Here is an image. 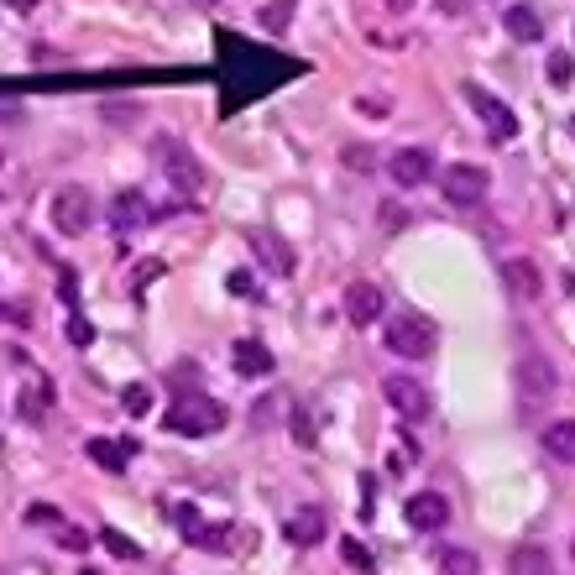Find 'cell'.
<instances>
[{"label": "cell", "mask_w": 575, "mask_h": 575, "mask_svg": "<svg viewBox=\"0 0 575 575\" xmlns=\"http://www.w3.org/2000/svg\"><path fill=\"white\" fill-rule=\"evenodd\" d=\"M450 523V502L440 492H413L408 497V528H419V534H434V528Z\"/></svg>", "instance_id": "9c48e42d"}, {"label": "cell", "mask_w": 575, "mask_h": 575, "mask_svg": "<svg viewBox=\"0 0 575 575\" xmlns=\"http://www.w3.org/2000/svg\"><path fill=\"white\" fill-rule=\"evenodd\" d=\"M466 105L476 110V121L487 126L492 142H513L518 136V110L513 105H502L492 89H481V84H466Z\"/></svg>", "instance_id": "5b68a950"}, {"label": "cell", "mask_w": 575, "mask_h": 575, "mask_svg": "<svg viewBox=\"0 0 575 575\" xmlns=\"http://www.w3.org/2000/svg\"><path fill=\"white\" fill-rule=\"evenodd\" d=\"M293 6H298V0H272V6L262 11V27H267V32H288V21H293Z\"/></svg>", "instance_id": "44dd1931"}, {"label": "cell", "mask_w": 575, "mask_h": 575, "mask_svg": "<svg viewBox=\"0 0 575 575\" xmlns=\"http://www.w3.org/2000/svg\"><path fill=\"white\" fill-rule=\"evenodd\" d=\"M403 225H408L403 204H382V230H403Z\"/></svg>", "instance_id": "83f0119b"}, {"label": "cell", "mask_w": 575, "mask_h": 575, "mask_svg": "<svg viewBox=\"0 0 575 575\" xmlns=\"http://www.w3.org/2000/svg\"><path fill=\"white\" fill-rule=\"evenodd\" d=\"M387 11H398V16H403V11H413V0H387Z\"/></svg>", "instance_id": "1f68e13d"}, {"label": "cell", "mask_w": 575, "mask_h": 575, "mask_svg": "<svg viewBox=\"0 0 575 575\" xmlns=\"http://www.w3.org/2000/svg\"><path fill=\"white\" fill-rule=\"evenodd\" d=\"M502 283H508L513 298H523V304H534V298H544V283H539V267L528 257H508L502 262Z\"/></svg>", "instance_id": "7c38bea8"}, {"label": "cell", "mask_w": 575, "mask_h": 575, "mask_svg": "<svg viewBox=\"0 0 575 575\" xmlns=\"http://www.w3.org/2000/svg\"><path fill=\"white\" fill-rule=\"evenodd\" d=\"M131 450H136V440H89V460L105 471H126Z\"/></svg>", "instance_id": "9a60e30c"}, {"label": "cell", "mask_w": 575, "mask_h": 575, "mask_svg": "<svg viewBox=\"0 0 575 575\" xmlns=\"http://www.w3.org/2000/svg\"><path fill=\"white\" fill-rule=\"evenodd\" d=\"M382 345L393 356H403V361H424V356H434V319H424V314H393V319H387Z\"/></svg>", "instance_id": "7a4b0ae2"}, {"label": "cell", "mask_w": 575, "mask_h": 575, "mask_svg": "<svg viewBox=\"0 0 575 575\" xmlns=\"http://www.w3.org/2000/svg\"><path fill=\"white\" fill-rule=\"evenodd\" d=\"M121 403H126L131 419H142V413L152 408V393H147V387H126V398H121Z\"/></svg>", "instance_id": "cb8c5ba5"}, {"label": "cell", "mask_w": 575, "mask_h": 575, "mask_svg": "<svg viewBox=\"0 0 575 575\" xmlns=\"http://www.w3.org/2000/svg\"><path fill=\"white\" fill-rule=\"evenodd\" d=\"M508 575H555V560H549V549H539V544H523V549H513Z\"/></svg>", "instance_id": "2e32d148"}, {"label": "cell", "mask_w": 575, "mask_h": 575, "mask_svg": "<svg viewBox=\"0 0 575 575\" xmlns=\"http://www.w3.org/2000/svg\"><path fill=\"white\" fill-rule=\"evenodd\" d=\"M549 79H555V84H570V79H575L570 53H555V58H549Z\"/></svg>", "instance_id": "484cf974"}, {"label": "cell", "mask_w": 575, "mask_h": 575, "mask_svg": "<svg viewBox=\"0 0 575 575\" xmlns=\"http://www.w3.org/2000/svg\"><path fill=\"white\" fill-rule=\"evenodd\" d=\"M225 283H230V293H241V298H246V293H251V272H230Z\"/></svg>", "instance_id": "f546056e"}, {"label": "cell", "mask_w": 575, "mask_h": 575, "mask_svg": "<svg viewBox=\"0 0 575 575\" xmlns=\"http://www.w3.org/2000/svg\"><path fill=\"white\" fill-rule=\"evenodd\" d=\"M487 189H492V178L481 173L476 163H450V168L440 173V194H445L450 204H460V210L481 204V199H487Z\"/></svg>", "instance_id": "ba28073f"}, {"label": "cell", "mask_w": 575, "mask_h": 575, "mask_svg": "<svg viewBox=\"0 0 575 575\" xmlns=\"http://www.w3.org/2000/svg\"><path fill=\"white\" fill-rule=\"evenodd\" d=\"M544 450L570 466V460H575V419H555V424H549L544 429Z\"/></svg>", "instance_id": "e0dca14e"}, {"label": "cell", "mask_w": 575, "mask_h": 575, "mask_svg": "<svg viewBox=\"0 0 575 575\" xmlns=\"http://www.w3.org/2000/svg\"><path fill=\"white\" fill-rule=\"evenodd\" d=\"M570 555H575V539H570Z\"/></svg>", "instance_id": "836d02e7"}, {"label": "cell", "mask_w": 575, "mask_h": 575, "mask_svg": "<svg viewBox=\"0 0 575 575\" xmlns=\"http://www.w3.org/2000/svg\"><path fill=\"white\" fill-rule=\"evenodd\" d=\"M382 398L393 403L408 424H424V419H429V408H434L429 387H424L419 377H408V372H393V377H387V382H382Z\"/></svg>", "instance_id": "52a82bcc"}, {"label": "cell", "mask_w": 575, "mask_h": 575, "mask_svg": "<svg viewBox=\"0 0 575 575\" xmlns=\"http://www.w3.org/2000/svg\"><path fill=\"white\" fill-rule=\"evenodd\" d=\"M502 21H508V32H513L518 42H539V37H544V21L528 11V6H508V16H502Z\"/></svg>", "instance_id": "ffe728a7"}, {"label": "cell", "mask_w": 575, "mask_h": 575, "mask_svg": "<svg viewBox=\"0 0 575 575\" xmlns=\"http://www.w3.org/2000/svg\"><path fill=\"white\" fill-rule=\"evenodd\" d=\"M68 335H74V345H89V325H84V319H74V325H68Z\"/></svg>", "instance_id": "4dcf8cb0"}, {"label": "cell", "mask_w": 575, "mask_h": 575, "mask_svg": "<svg viewBox=\"0 0 575 575\" xmlns=\"http://www.w3.org/2000/svg\"><path fill=\"white\" fill-rule=\"evenodd\" d=\"M288 539H293V544H314V539H325V513H314V508L293 513V518H288Z\"/></svg>", "instance_id": "d6986e66"}, {"label": "cell", "mask_w": 575, "mask_h": 575, "mask_svg": "<svg viewBox=\"0 0 575 575\" xmlns=\"http://www.w3.org/2000/svg\"><path fill=\"white\" fill-rule=\"evenodd\" d=\"M100 539H105V544H110V549H115V555H121V560H136V555H142V549H136L126 534H115V528H105Z\"/></svg>", "instance_id": "d4e9b609"}, {"label": "cell", "mask_w": 575, "mask_h": 575, "mask_svg": "<svg viewBox=\"0 0 575 575\" xmlns=\"http://www.w3.org/2000/svg\"><path fill=\"white\" fill-rule=\"evenodd\" d=\"M157 163H163V178L173 183L178 194H199L204 173H199V157L183 147V142H173V136H157Z\"/></svg>", "instance_id": "8992f818"}, {"label": "cell", "mask_w": 575, "mask_h": 575, "mask_svg": "<svg viewBox=\"0 0 575 575\" xmlns=\"http://www.w3.org/2000/svg\"><path fill=\"white\" fill-rule=\"evenodd\" d=\"M340 560H345V565H356V570H372V555H366V544H356V539H345V544H340Z\"/></svg>", "instance_id": "603a6c76"}, {"label": "cell", "mask_w": 575, "mask_h": 575, "mask_svg": "<svg viewBox=\"0 0 575 575\" xmlns=\"http://www.w3.org/2000/svg\"><path fill=\"white\" fill-rule=\"evenodd\" d=\"M387 173H393V183H403V189H419V183L434 173V157L424 147H403L387 157Z\"/></svg>", "instance_id": "30bf717a"}, {"label": "cell", "mask_w": 575, "mask_h": 575, "mask_svg": "<svg viewBox=\"0 0 575 575\" xmlns=\"http://www.w3.org/2000/svg\"><path fill=\"white\" fill-rule=\"evenodd\" d=\"M555 387H560L555 361H549V356H539V351L518 356V366H513V393H518V403L539 408V403H549V398H555Z\"/></svg>", "instance_id": "3957f363"}, {"label": "cell", "mask_w": 575, "mask_h": 575, "mask_svg": "<svg viewBox=\"0 0 575 575\" xmlns=\"http://www.w3.org/2000/svg\"><path fill=\"white\" fill-rule=\"evenodd\" d=\"M251 246H262V251H272V267H278L283 278H288V272H293V251H288L283 241H267L262 230H257V236H251Z\"/></svg>", "instance_id": "7402d4cb"}, {"label": "cell", "mask_w": 575, "mask_h": 575, "mask_svg": "<svg viewBox=\"0 0 575 575\" xmlns=\"http://www.w3.org/2000/svg\"><path fill=\"white\" fill-rule=\"evenodd\" d=\"M230 361H236L241 377H267L272 366H278V361H272V351H267V340H251V335H241L236 345H230Z\"/></svg>", "instance_id": "4fadbf2b"}, {"label": "cell", "mask_w": 575, "mask_h": 575, "mask_svg": "<svg viewBox=\"0 0 575 575\" xmlns=\"http://www.w3.org/2000/svg\"><path fill=\"white\" fill-rule=\"evenodd\" d=\"M173 434H183V440H204V434H215L225 424V408L215 398H199V393H183L173 408H168V419H163Z\"/></svg>", "instance_id": "6da1fadb"}, {"label": "cell", "mask_w": 575, "mask_h": 575, "mask_svg": "<svg viewBox=\"0 0 575 575\" xmlns=\"http://www.w3.org/2000/svg\"><path fill=\"white\" fill-rule=\"evenodd\" d=\"M440 575H481V560H476V549H460V544H445L440 555Z\"/></svg>", "instance_id": "ac0fdd59"}, {"label": "cell", "mask_w": 575, "mask_h": 575, "mask_svg": "<svg viewBox=\"0 0 575 575\" xmlns=\"http://www.w3.org/2000/svg\"><path fill=\"white\" fill-rule=\"evenodd\" d=\"M6 6H11V11H32V6H37V0H6Z\"/></svg>", "instance_id": "d6a6232c"}, {"label": "cell", "mask_w": 575, "mask_h": 575, "mask_svg": "<svg viewBox=\"0 0 575 575\" xmlns=\"http://www.w3.org/2000/svg\"><path fill=\"white\" fill-rule=\"evenodd\" d=\"M48 210H53L58 236H89V225H95V194H89L84 183H63Z\"/></svg>", "instance_id": "277c9868"}, {"label": "cell", "mask_w": 575, "mask_h": 575, "mask_svg": "<svg viewBox=\"0 0 575 575\" xmlns=\"http://www.w3.org/2000/svg\"><path fill=\"white\" fill-rule=\"evenodd\" d=\"M345 319H351V325H377L382 319V288L377 283H351L345 288Z\"/></svg>", "instance_id": "8fae6325"}, {"label": "cell", "mask_w": 575, "mask_h": 575, "mask_svg": "<svg viewBox=\"0 0 575 575\" xmlns=\"http://www.w3.org/2000/svg\"><path fill=\"white\" fill-rule=\"evenodd\" d=\"M147 215H152V204H147V194H142V189L115 194V204H110V220H115V230H136V225H147Z\"/></svg>", "instance_id": "5bb4252c"}, {"label": "cell", "mask_w": 575, "mask_h": 575, "mask_svg": "<svg viewBox=\"0 0 575 575\" xmlns=\"http://www.w3.org/2000/svg\"><path fill=\"white\" fill-rule=\"evenodd\" d=\"M345 163H351V168H372V152H366V147H345Z\"/></svg>", "instance_id": "f1b7e54d"}, {"label": "cell", "mask_w": 575, "mask_h": 575, "mask_svg": "<svg viewBox=\"0 0 575 575\" xmlns=\"http://www.w3.org/2000/svg\"><path fill=\"white\" fill-rule=\"evenodd\" d=\"M173 523H178L183 534H189V539L199 544V534H204V523H199V513H194V508H178V513H173Z\"/></svg>", "instance_id": "4316f807"}]
</instances>
